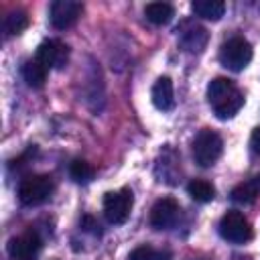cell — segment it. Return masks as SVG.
Segmentation results:
<instances>
[{
	"instance_id": "6da1fadb",
	"label": "cell",
	"mask_w": 260,
	"mask_h": 260,
	"mask_svg": "<svg viewBox=\"0 0 260 260\" xmlns=\"http://www.w3.org/2000/svg\"><path fill=\"white\" fill-rule=\"evenodd\" d=\"M207 102L219 120H228L240 112V108L244 106V95L232 79L215 77L207 85Z\"/></svg>"
},
{
	"instance_id": "7a4b0ae2",
	"label": "cell",
	"mask_w": 260,
	"mask_h": 260,
	"mask_svg": "<svg viewBox=\"0 0 260 260\" xmlns=\"http://www.w3.org/2000/svg\"><path fill=\"white\" fill-rule=\"evenodd\" d=\"M223 150V140L215 130L203 128L193 138V158L199 167H211Z\"/></svg>"
},
{
	"instance_id": "3957f363",
	"label": "cell",
	"mask_w": 260,
	"mask_h": 260,
	"mask_svg": "<svg viewBox=\"0 0 260 260\" xmlns=\"http://www.w3.org/2000/svg\"><path fill=\"white\" fill-rule=\"evenodd\" d=\"M252 45L244 39V37H232L228 39L221 49H219V61L223 67L232 69V71H242L248 67V63L252 61Z\"/></svg>"
},
{
	"instance_id": "277c9868",
	"label": "cell",
	"mask_w": 260,
	"mask_h": 260,
	"mask_svg": "<svg viewBox=\"0 0 260 260\" xmlns=\"http://www.w3.org/2000/svg\"><path fill=\"white\" fill-rule=\"evenodd\" d=\"M53 189L55 185L49 175H28L18 185V199L24 205H39L51 197Z\"/></svg>"
},
{
	"instance_id": "5b68a950",
	"label": "cell",
	"mask_w": 260,
	"mask_h": 260,
	"mask_svg": "<svg viewBox=\"0 0 260 260\" xmlns=\"http://www.w3.org/2000/svg\"><path fill=\"white\" fill-rule=\"evenodd\" d=\"M219 234L223 240H228L232 244H246L252 240L254 230H252V223L246 219L244 213L230 209L219 219Z\"/></svg>"
},
{
	"instance_id": "8992f818",
	"label": "cell",
	"mask_w": 260,
	"mask_h": 260,
	"mask_svg": "<svg viewBox=\"0 0 260 260\" xmlns=\"http://www.w3.org/2000/svg\"><path fill=\"white\" fill-rule=\"evenodd\" d=\"M132 191L130 189H120V191H108L104 195V215L110 223L122 225L132 211Z\"/></svg>"
},
{
	"instance_id": "52a82bcc",
	"label": "cell",
	"mask_w": 260,
	"mask_h": 260,
	"mask_svg": "<svg viewBox=\"0 0 260 260\" xmlns=\"http://www.w3.org/2000/svg\"><path fill=\"white\" fill-rule=\"evenodd\" d=\"M81 12H83V6L77 0H55L51 4L49 18L57 30H65L79 20Z\"/></svg>"
},
{
	"instance_id": "ba28073f",
	"label": "cell",
	"mask_w": 260,
	"mask_h": 260,
	"mask_svg": "<svg viewBox=\"0 0 260 260\" xmlns=\"http://www.w3.org/2000/svg\"><path fill=\"white\" fill-rule=\"evenodd\" d=\"M41 246H43V242H41L39 234L28 230L20 236H14L8 242L6 250H8V256L14 260H35L41 252Z\"/></svg>"
},
{
	"instance_id": "9c48e42d",
	"label": "cell",
	"mask_w": 260,
	"mask_h": 260,
	"mask_svg": "<svg viewBox=\"0 0 260 260\" xmlns=\"http://www.w3.org/2000/svg\"><path fill=\"white\" fill-rule=\"evenodd\" d=\"M47 69H63L69 61V47L57 39L43 41L37 49V57Z\"/></svg>"
},
{
	"instance_id": "30bf717a",
	"label": "cell",
	"mask_w": 260,
	"mask_h": 260,
	"mask_svg": "<svg viewBox=\"0 0 260 260\" xmlns=\"http://www.w3.org/2000/svg\"><path fill=\"white\" fill-rule=\"evenodd\" d=\"M181 217V207L173 197L158 199L150 209V225L154 230H171Z\"/></svg>"
},
{
	"instance_id": "8fae6325",
	"label": "cell",
	"mask_w": 260,
	"mask_h": 260,
	"mask_svg": "<svg viewBox=\"0 0 260 260\" xmlns=\"http://www.w3.org/2000/svg\"><path fill=\"white\" fill-rule=\"evenodd\" d=\"M179 32H181L179 41H181L183 49L189 51V53H201L205 49V45H207V39H209L207 30L203 26L191 24V22H185Z\"/></svg>"
},
{
	"instance_id": "7c38bea8",
	"label": "cell",
	"mask_w": 260,
	"mask_h": 260,
	"mask_svg": "<svg viewBox=\"0 0 260 260\" xmlns=\"http://www.w3.org/2000/svg\"><path fill=\"white\" fill-rule=\"evenodd\" d=\"M150 98H152L154 108H158V110H162V112L173 110V106H175V91H173V81H171V77H167V75L158 77V79L154 81V85H152Z\"/></svg>"
},
{
	"instance_id": "4fadbf2b",
	"label": "cell",
	"mask_w": 260,
	"mask_h": 260,
	"mask_svg": "<svg viewBox=\"0 0 260 260\" xmlns=\"http://www.w3.org/2000/svg\"><path fill=\"white\" fill-rule=\"evenodd\" d=\"M191 10L205 20H219L225 14V2L221 0H195Z\"/></svg>"
},
{
	"instance_id": "5bb4252c",
	"label": "cell",
	"mask_w": 260,
	"mask_h": 260,
	"mask_svg": "<svg viewBox=\"0 0 260 260\" xmlns=\"http://www.w3.org/2000/svg\"><path fill=\"white\" fill-rule=\"evenodd\" d=\"M144 16L152 24H167L175 16V8L169 2H148L144 6Z\"/></svg>"
},
{
	"instance_id": "9a60e30c",
	"label": "cell",
	"mask_w": 260,
	"mask_h": 260,
	"mask_svg": "<svg viewBox=\"0 0 260 260\" xmlns=\"http://www.w3.org/2000/svg\"><path fill=\"white\" fill-rule=\"evenodd\" d=\"M47 67L39 59H30L22 65V77L30 87H43L47 79Z\"/></svg>"
},
{
	"instance_id": "2e32d148",
	"label": "cell",
	"mask_w": 260,
	"mask_h": 260,
	"mask_svg": "<svg viewBox=\"0 0 260 260\" xmlns=\"http://www.w3.org/2000/svg\"><path fill=\"white\" fill-rule=\"evenodd\" d=\"M260 195V183H258V177L246 181V183H240L238 187H234L232 191V199L236 203H254L256 197Z\"/></svg>"
},
{
	"instance_id": "e0dca14e",
	"label": "cell",
	"mask_w": 260,
	"mask_h": 260,
	"mask_svg": "<svg viewBox=\"0 0 260 260\" xmlns=\"http://www.w3.org/2000/svg\"><path fill=\"white\" fill-rule=\"evenodd\" d=\"M187 193L191 195L193 201L197 203H207L215 197V187L209 183V181H203V179H193L189 185H187Z\"/></svg>"
},
{
	"instance_id": "ac0fdd59",
	"label": "cell",
	"mask_w": 260,
	"mask_h": 260,
	"mask_svg": "<svg viewBox=\"0 0 260 260\" xmlns=\"http://www.w3.org/2000/svg\"><path fill=\"white\" fill-rule=\"evenodd\" d=\"M26 26H28V16H26V12H22V10H14V12H10V14L4 18V32H6V37L20 35Z\"/></svg>"
},
{
	"instance_id": "d6986e66",
	"label": "cell",
	"mask_w": 260,
	"mask_h": 260,
	"mask_svg": "<svg viewBox=\"0 0 260 260\" xmlns=\"http://www.w3.org/2000/svg\"><path fill=\"white\" fill-rule=\"evenodd\" d=\"M128 260H171V252L169 250H156L148 244L138 246L130 252Z\"/></svg>"
},
{
	"instance_id": "ffe728a7",
	"label": "cell",
	"mask_w": 260,
	"mask_h": 260,
	"mask_svg": "<svg viewBox=\"0 0 260 260\" xmlns=\"http://www.w3.org/2000/svg\"><path fill=\"white\" fill-rule=\"evenodd\" d=\"M69 175H71V179L75 183H89L93 179V175H95V169L87 160H79L77 158V160H73L69 165Z\"/></svg>"
},
{
	"instance_id": "44dd1931",
	"label": "cell",
	"mask_w": 260,
	"mask_h": 260,
	"mask_svg": "<svg viewBox=\"0 0 260 260\" xmlns=\"http://www.w3.org/2000/svg\"><path fill=\"white\" fill-rule=\"evenodd\" d=\"M81 228H83L85 232H89V234H95V236L100 234V223H98L91 215H85V217L81 219Z\"/></svg>"
},
{
	"instance_id": "7402d4cb",
	"label": "cell",
	"mask_w": 260,
	"mask_h": 260,
	"mask_svg": "<svg viewBox=\"0 0 260 260\" xmlns=\"http://www.w3.org/2000/svg\"><path fill=\"white\" fill-rule=\"evenodd\" d=\"M250 144H252V148L260 154V126L258 128H254V132H252V138H250Z\"/></svg>"
},
{
	"instance_id": "603a6c76",
	"label": "cell",
	"mask_w": 260,
	"mask_h": 260,
	"mask_svg": "<svg viewBox=\"0 0 260 260\" xmlns=\"http://www.w3.org/2000/svg\"><path fill=\"white\" fill-rule=\"evenodd\" d=\"M234 260H250V258H240V256H238V258H234Z\"/></svg>"
},
{
	"instance_id": "cb8c5ba5",
	"label": "cell",
	"mask_w": 260,
	"mask_h": 260,
	"mask_svg": "<svg viewBox=\"0 0 260 260\" xmlns=\"http://www.w3.org/2000/svg\"><path fill=\"white\" fill-rule=\"evenodd\" d=\"M258 183H260V175H258Z\"/></svg>"
}]
</instances>
